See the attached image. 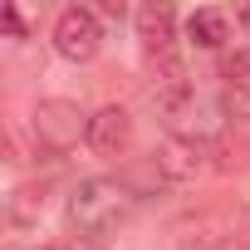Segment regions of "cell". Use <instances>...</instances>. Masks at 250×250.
Listing matches in <instances>:
<instances>
[{"label": "cell", "mask_w": 250, "mask_h": 250, "mask_svg": "<svg viewBox=\"0 0 250 250\" xmlns=\"http://www.w3.org/2000/svg\"><path fill=\"white\" fill-rule=\"evenodd\" d=\"M245 240H250V216H245Z\"/></svg>", "instance_id": "obj_13"}, {"label": "cell", "mask_w": 250, "mask_h": 250, "mask_svg": "<svg viewBox=\"0 0 250 250\" xmlns=\"http://www.w3.org/2000/svg\"><path fill=\"white\" fill-rule=\"evenodd\" d=\"M49 44L69 64H93L98 49H103V20H98V10L93 5H64L59 20H54Z\"/></svg>", "instance_id": "obj_3"}, {"label": "cell", "mask_w": 250, "mask_h": 250, "mask_svg": "<svg viewBox=\"0 0 250 250\" xmlns=\"http://www.w3.org/2000/svg\"><path fill=\"white\" fill-rule=\"evenodd\" d=\"M5 30H10L15 40H25V15H20L15 5H5Z\"/></svg>", "instance_id": "obj_10"}, {"label": "cell", "mask_w": 250, "mask_h": 250, "mask_svg": "<svg viewBox=\"0 0 250 250\" xmlns=\"http://www.w3.org/2000/svg\"><path fill=\"white\" fill-rule=\"evenodd\" d=\"M221 79L235 93H250V49H226L221 54Z\"/></svg>", "instance_id": "obj_9"}, {"label": "cell", "mask_w": 250, "mask_h": 250, "mask_svg": "<svg viewBox=\"0 0 250 250\" xmlns=\"http://www.w3.org/2000/svg\"><path fill=\"white\" fill-rule=\"evenodd\" d=\"M152 162H157V172L167 182H187V177H196L206 167V143H191V138H172L167 133V143L152 147Z\"/></svg>", "instance_id": "obj_6"}, {"label": "cell", "mask_w": 250, "mask_h": 250, "mask_svg": "<svg viewBox=\"0 0 250 250\" xmlns=\"http://www.w3.org/2000/svg\"><path fill=\"white\" fill-rule=\"evenodd\" d=\"M138 201L143 196L123 182V177H83V182H74V191L64 201V221H69L74 235L103 240L108 230H118L123 221L138 211Z\"/></svg>", "instance_id": "obj_1"}, {"label": "cell", "mask_w": 250, "mask_h": 250, "mask_svg": "<svg viewBox=\"0 0 250 250\" xmlns=\"http://www.w3.org/2000/svg\"><path fill=\"white\" fill-rule=\"evenodd\" d=\"M187 40H191L196 49L226 54V44H230V15H226V10H211V5L191 10V15H187Z\"/></svg>", "instance_id": "obj_7"}, {"label": "cell", "mask_w": 250, "mask_h": 250, "mask_svg": "<svg viewBox=\"0 0 250 250\" xmlns=\"http://www.w3.org/2000/svg\"><path fill=\"white\" fill-rule=\"evenodd\" d=\"M88 152L93 157H108L118 162L123 152L133 147V113L123 108V103H103L98 113H88Z\"/></svg>", "instance_id": "obj_4"}, {"label": "cell", "mask_w": 250, "mask_h": 250, "mask_svg": "<svg viewBox=\"0 0 250 250\" xmlns=\"http://www.w3.org/2000/svg\"><path fill=\"white\" fill-rule=\"evenodd\" d=\"M40 250H69V245H40Z\"/></svg>", "instance_id": "obj_12"}, {"label": "cell", "mask_w": 250, "mask_h": 250, "mask_svg": "<svg viewBox=\"0 0 250 250\" xmlns=\"http://www.w3.org/2000/svg\"><path fill=\"white\" fill-rule=\"evenodd\" d=\"M40 211H44V182H25V187H15L5 196V221L15 230H30L40 221Z\"/></svg>", "instance_id": "obj_8"}, {"label": "cell", "mask_w": 250, "mask_h": 250, "mask_svg": "<svg viewBox=\"0 0 250 250\" xmlns=\"http://www.w3.org/2000/svg\"><path fill=\"white\" fill-rule=\"evenodd\" d=\"M133 30H138V44H143V59L152 64V59H172V54H182L177 49V10L172 5H138L133 10Z\"/></svg>", "instance_id": "obj_5"}, {"label": "cell", "mask_w": 250, "mask_h": 250, "mask_svg": "<svg viewBox=\"0 0 250 250\" xmlns=\"http://www.w3.org/2000/svg\"><path fill=\"white\" fill-rule=\"evenodd\" d=\"M235 20H240V25H250V5H240V10H235Z\"/></svg>", "instance_id": "obj_11"}, {"label": "cell", "mask_w": 250, "mask_h": 250, "mask_svg": "<svg viewBox=\"0 0 250 250\" xmlns=\"http://www.w3.org/2000/svg\"><path fill=\"white\" fill-rule=\"evenodd\" d=\"M30 133L44 152H69L79 138H88V113L74 98H40L30 113Z\"/></svg>", "instance_id": "obj_2"}]
</instances>
